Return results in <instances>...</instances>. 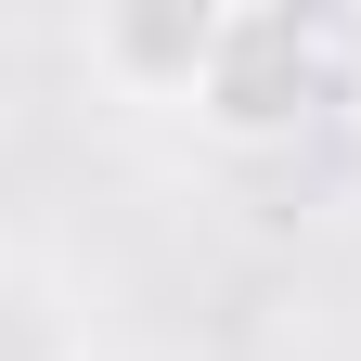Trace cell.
<instances>
[{
    "mask_svg": "<svg viewBox=\"0 0 361 361\" xmlns=\"http://www.w3.org/2000/svg\"><path fill=\"white\" fill-rule=\"evenodd\" d=\"M323 104H336V39L310 13H284V0H233V26L207 52V90H194V129L219 155H284Z\"/></svg>",
    "mask_w": 361,
    "mask_h": 361,
    "instance_id": "obj_1",
    "label": "cell"
},
{
    "mask_svg": "<svg viewBox=\"0 0 361 361\" xmlns=\"http://www.w3.org/2000/svg\"><path fill=\"white\" fill-rule=\"evenodd\" d=\"M219 26H233V0H116V13H90V78L116 104H180L194 116Z\"/></svg>",
    "mask_w": 361,
    "mask_h": 361,
    "instance_id": "obj_2",
    "label": "cell"
}]
</instances>
